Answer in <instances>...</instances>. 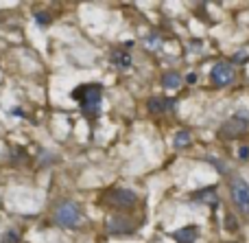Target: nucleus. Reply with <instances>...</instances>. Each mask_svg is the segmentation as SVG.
Instances as JSON below:
<instances>
[{"mask_svg": "<svg viewBox=\"0 0 249 243\" xmlns=\"http://www.w3.org/2000/svg\"><path fill=\"white\" fill-rule=\"evenodd\" d=\"M35 22H37L39 26H46V24H51V16L44 13V11H37L35 13Z\"/></svg>", "mask_w": 249, "mask_h": 243, "instance_id": "nucleus-15", "label": "nucleus"}, {"mask_svg": "<svg viewBox=\"0 0 249 243\" xmlns=\"http://www.w3.org/2000/svg\"><path fill=\"white\" fill-rule=\"evenodd\" d=\"M173 239L177 243H193L195 239H199V232L195 226H186V228H179V230L173 232Z\"/></svg>", "mask_w": 249, "mask_h": 243, "instance_id": "nucleus-10", "label": "nucleus"}, {"mask_svg": "<svg viewBox=\"0 0 249 243\" xmlns=\"http://www.w3.org/2000/svg\"><path fill=\"white\" fill-rule=\"evenodd\" d=\"M112 64L118 66V68H131V55H129V51L116 48L112 53Z\"/></svg>", "mask_w": 249, "mask_h": 243, "instance_id": "nucleus-11", "label": "nucleus"}, {"mask_svg": "<svg viewBox=\"0 0 249 243\" xmlns=\"http://www.w3.org/2000/svg\"><path fill=\"white\" fill-rule=\"evenodd\" d=\"M162 83H164V88H168V90H177V88L181 86V75L175 73V70H171V73H164Z\"/></svg>", "mask_w": 249, "mask_h": 243, "instance_id": "nucleus-12", "label": "nucleus"}, {"mask_svg": "<svg viewBox=\"0 0 249 243\" xmlns=\"http://www.w3.org/2000/svg\"><path fill=\"white\" fill-rule=\"evenodd\" d=\"M83 222V213L79 208V204L74 202H61L59 206L55 208V224L61 228H79Z\"/></svg>", "mask_w": 249, "mask_h": 243, "instance_id": "nucleus-2", "label": "nucleus"}, {"mask_svg": "<svg viewBox=\"0 0 249 243\" xmlns=\"http://www.w3.org/2000/svg\"><path fill=\"white\" fill-rule=\"evenodd\" d=\"M236 79V73H234V66L228 64V61H216L210 70V81L219 88H225Z\"/></svg>", "mask_w": 249, "mask_h": 243, "instance_id": "nucleus-6", "label": "nucleus"}, {"mask_svg": "<svg viewBox=\"0 0 249 243\" xmlns=\"http://www.w3.org/2000/svg\"><path fill=\"white\" fill-rule=\"evenodd\" d=\"M173 145H175L177 149L188 147V145H190V131H186V130L177 131V134H175V140H173Z\"/></svg>", "mask_w": 249, "mask_h": 243, "instance_id": "nucleus-13", "label": "nucleus"}, {"mask_svg": "<svg viewBox=\"0 0 249 243\" xmlns=\"http://www.w3.org/2000/svg\"><path fill=\"white\" fill-rule=\"evenodd\" d=\"M249 130V114H236V116H232L230 121H225L223 125H221V136H225V138H238V136H243L245 131Z\"/></svg>", "mask_w": 249, "mask_h": 243, "instance_id": "nucleus-4", "label": "nucleus"}, {"mask_svg": "<svg viewBox=\"0 0 249 243\" xmlns=\"http://www.w3.org/2000/svg\"><path fill=\"white\" fill-rule=\"evenodd\" d=\"M72 96L81 103V112L86 116H96L101 110V101H103V92L101 86H81L72 92Z\"/></svg>", "mask_w": 249, "mask_h": 243, "instance_id": "nucleus-1", "label": "nucleus"}, {"mask_svg": "<svg viewBox=\"0 0 249 243\" xmlns=\"http://www.w3.org/2000/svg\"><path fill=\"white\" fill-rule=\"evenodd\" d=\"M144 46L149 51H160L162 48V37L160 35H149V37H144Z\"/></svg>", "mask_w": 249, "mask_h": 243, "instance_id": "nucleus-14", "label": "nucleus"}, {"mask_svg": "<svg viewBox=\"0 0 249 243\" xmlns=\"http://www.w3.org/2000/svg\"><path fill=\"white\" fill-rule=\"evenodd\" d=\"M175 108V103H173L171 99H160V96H153V99L146 103V110H149L151 114H164L166 110H173Z\"/></svg>", "mask_w": 249, "mask_h": 243, "instance_id": "nucleus-9", "label": "nucleus"}, {"mask_svg": "<svg viewBox=\"0 0 249 243\" xmlns=\"http://www.w3.org/2000/svg\"><path fill=\"white\" fill-rule=\"evenodd\" d=\"M230 193H232V200L236 204V208L241 213L249 215V184L243 178H232V187H230Z\"/></svg>", "mask_w": 249, "mask_h": 243, "instance_id": "nucleus-3", "label": "nucleus"}, {"mask_svg": "<svg viewBox=\"0 0 249 243\" xmlns=\"http://www.w3.org/2000/svg\"><path fill=\"white\" fill-rule=\"evenodd\" d=\"M193 197L199 202V204H206V206H216V204H219V193H216L214 187L201 188V191H197Z\"/></svg>", "mask_w": 249, "mask_h": 243, "instance_id": "nucleus-8", "label": "nucleus"}, {"mask_svg": "<svg viewBox=\"0 0 249 243\" xmlns=\"http://www.w3.org/2000/svg\"><path fill=\"white\" fill-rule=\"evenodd\" d=\"M105 200H107V204L114 206V208L124 210V208H131V206H136L138 195L133 191H129V188H112V191L105 195Z\"/></svg>", "mask_w": 249, "mask_h": 243, "instance_id": "nucleus-5", "label": "nucleus"}, {"mask_svg": "<svg viewBox=\"0 0 249 243\" xmlns=\"http://www.w3.org/2000/svg\"><path fill=\"white\" fill-rule=\"evenodd\" d=\"M247 156H249V147H243V149H241V158H243V160H245Z\"/></svg>", "mask_w": 249, "mask_h": 243, "instance_id": "nucleus-18", "label": "nucleus"}, {"mask_svg": "<svg viewBox=\"0 0 249 243\" xmlns=\"http://www.w3.org/2000/svg\"><path fill=\"white\" fill-rule=\"evenodd\" d=\"M9 114H11V116H22V118H24V110H20V108L9 110Z\"/></svg>", "mask_w": 249, "mask_h": 243, "instance_id": "nucleus-17", "label": "nucleus"}, {"mask_svg": "<svg viewBox=\"0 0 249 243\" xmlns=\"http://www.w3.org/2000/svg\"><path fill=\"white\" fill-rule=\"evenodd\" d=\"M4 243H18V232H7L4 235Z\"/></svg>", "mask_w": 249, "mask_h": 243, "instance_id": "nucleus-16", "label": "nucleus"}, {"mask_svg": "<svg viewBox=\"0 0 249 243\" xmlns=\"http://www.w3.org/2000/svg\"><path fill=\"white\" fill-rule=\"evenodd\" d=\"M105 228H107V232H112V235H127V232H131L133 228H136V224L129 217H124V215H112V217L107 219V224H105Z\"/></svg>", "mask_w": 249, "mask_h": 243, "instance_id": "nucleus-7", "label": "nucleus"}]
</instances>
